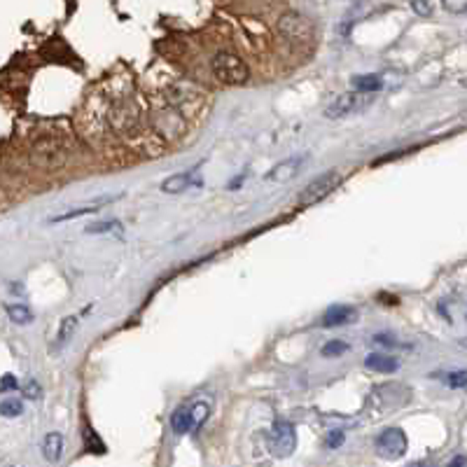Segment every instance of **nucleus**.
Wrapping results in <instances>:
<instances>
[{
	"label": "nucleus",
	"instance_id": "29",
	"mask_svg": "<svg viewBox=\"0 0 467 467\" xmlns=\"http://www.w3.org/2000/svg\"><path fill=\"white\" fill-rule=\"evenodd\" d=\"M449 467H467V456H456L449 463Z\"/></svg>",
	"mask_w": 467,
	"mask_h": 467
},
{
	"label": "nucleus",
	"instance_id": "16",
	"mask_svg": "<svg viewBox=\"0 0 467 467\" xmlns=\"http://www.w3.org/2000/svg\"><path fill=\"white\" fill-rule=\"evenodd\" d=\"M5 311H8L10 321L17 323V325H31L33 323V311H31L26 304H8L5 306Z\"/></svg>",
	"mask_w": 467,
	"mask_h": 467
},
{
	"label": "nucleus",
	"instance_id": "24",
	"mask_svg": "<svg viewBox=\"0 0 467 467\" xmlns=\"http://www.w3.org/2000/svg\"><path fill=\"white\" fill-rule=\"evenodd\" d=\"M119 222H101V225L87 227V234H103V232H117Z\"/></svg>",
	"mask_w": 467,
	"mask_h": 467
},
{
	"label": "nucleus",
	"instance_id": "22",
	"mask_svg": "<svg viewBox=\"0 0 467 467\" xmlns=\"http://www.w3.org/2000/svg\"><path fill=\"white\" fill-rule=\"evenodd\" d=\"M343 441H346L343 430H330L325 434V446H328V449H341Z\"/></svg>",
	"mask_w": 467,
	"mask_h": 467
},
{
	"label": "nucleus",
	"instance_id": "6",
	"mask_svg": "<svg viewBox=\"0 0 467 467\" xmlns=\"http://www.w3.org/2000/svg\"><path fill=\"white\" fill-rule=\"evenodd\" d=\"M407 434L402 427H386L379 437H376V451L386 460H398L407 453Z\"/></svg>",
	"mask_w": 467,
	"mask_h": 467
},
{
	"label": "nucleus",
	"instance_id": "17",
	"mask_svg": "<svg viewBox=\"0 0 467 467\" xmlns=\"http://www.w3.org/2000/svg\"><path fill=\"white\" fill-rule=\"evenodd\" d=\"M101 206H85V208H73V210H66V213H59L54 217H49V222H66V220H73V217H82V215H92V213H99Z\"/></svg>",
	"mask_w": 467,
	"mask_h": 467
},
{
	"label": "nucleus",
	"instance_id": "2",
	"mask_svg": "<svg viewBox=\"0 0 467 467\" xmlns=\"http://www.w3.org/2000/svg\"><path fill=\"white\" fill-rule=\"evenodd\" d=\"M341 182H343V176L339 173V171H325L323 176L313 178V180L302 189V194H299V199H297L299 206H313V203L323 201L325 196H330Z\"/></svg>",
	"mask_w": 467,
	"mask_h": 467
},
{
	"label": "nucleus",
	"instance_id": "27",
	"mask_svg": "<svg viewBox=\"0 0 467 467\" xmlns=\"http://www.w3.org/2000/svg\"><path fill=\"white\" fill-rule=\"evenodd\" d=\"M372 341L374 343H379V346H386V348H395V346H400V341L395 337H390V334H374L372 337Z\"/></svg>",
	"mask_w": 467,
	"mask_h": 467
},
{
	"label": "nucleus",
	"instance_id": "13",
	"mask_svg": "<svg viewBox=\"0 0 467 467\" xmlns=\"http://www.w3.org/2000/svg\"><path fill=\"white\" fill-rule=\"evenodd\" d=\"M350 82H353V87L360 94H372L374 96L376 92H381V89H383L381 75H372V73H369V75H355Z\"/></svg>",
	"mask_w": 467,
	"mask_h": 467
},
{
	"label": "nucleus",
	"instance_id": "10",
	"mask_svg": "<svg viewBox=\"0 0 467 467\" xmlns=\"http://www.w3.org/2000/svg\"><path fill=\"white\" fill-rule=\"evenodd\" d=\"M364 367L379 374H393L400 369V360H395L393 355H386V353H369L364 357Z\"/></svg>",
	"mask_w": 467,
	"mask_h": 467
},
{
	"label": "nucleus",
	"instance_id": "14",
	"mask_svg": "<svg viewBox=\"0 0 467 467\" xmlns=\"http://www.w3.org/2000/svg\"><path fill=\"white\" fill-rule=\"evenodd\" d=\"M171 427L178 432V434H185V432H192L194 430V418H192V407H180L178 411L171 416Z\"/></svg>",
	"mask_w": 467,
	"mask_h": 467
},
{
	"label": "nucleus",
	"instance_id": "4",
	"mask_svg": "<svg viewBox=\"0 0 467 467\" xmlns=\"http://www.w3.org/2000/svg\"><path fill=\"white\" fill-rule=\"evenodd\" d=\"M269 449L276 458H290L297 449V430L290 421H276L269 430Z\"/></svg>",
	"mask_w": 467,
	"mask_h": 467
},
{
	"label": "nucleus",
	"instance_id": "21",
	"mask_svg": "<svg viewBox=\"0 0 467 467\" xmlns=\"http://www.w3.org/2000/svg\"><path fill=\"white\" fill-rule=\"evenodd\" d=\"M449 388H467V369H458V372H449L444 376Z\"/></svg>",
	"mask_w": 467,
	"mask_h": 467
},
{
	"label": "nucleus",
	"instance_id": "12",
	"mask_svg": "<svg viewBox=\"0 0 467 467\" xmlns=\"http://www.w3.org/2000/svg\"><path fill=\"white\" fill-rule=\"evenodd\" d=\"M42 456L49 463H59L63 456V434L61 432H49L42 439Z\"/></svg>",
	"mask_w": 467,
	"mask_h": 467
},
{
	"label": "nucleus",
	"instance_id": "28",
	"mask_svg": "<svg viewBox=\"0 0 467 467\" xmlns=\"http://www.w3.org/2000/svg\"><path fill=\"white\" fill-rule=\"evenodd\" d=\"M17 386H19V383H17V379L12 374H5V379L0 381V390H15Z\"/></svg>",
	"mask_w": 467,
	"mask_h": 467
},
{
	"label": "nucleus",
	"instance_id": "23",
	"mask_svg": "<svg viewBox=\"0 0 467 467\" xmlns=\"http://www.w3.org/2000/svg\"><path fill=\"white\" fill-rule=\"evenodd\" d=\"M22 390H24V398H26V400H37V398H40V393H42L40 383L33 381V379H28L26 383H24Z\"/></svg>",
	"mask_w": 467,
	"mask_h": 467
},
{
	"label": "nucleus",
	"instance_id": "20",
	"mask_svg": "<svg viewBox=\"0 0 467 467\" xmlns=\"http://www.w3.org/2000/svg\"><path fill=\"white\" fill-rule=\"evenodd\" d=\"M208 411H210V407L206 405V402H196V405H192V418H194V430L206 423Z\"/></svg>",
	"mask_w": 467,
	"mask_h": 467
},
{
	"label": "nucleus",
	"instance_id": "11",
	"mask_svg": "<svg viewBox=\"0 0 467 467\" xmlns=\"http://www.w3.org/2000/svg\"><path fill=\"white\" fill-rule=\"evenodd\" d=\"M192 185H201V178L199 176H192V173H178V176H171L166 178L162 182V192L166 194H180V192L189 189Z\"/></svg>",
	"mask_w": 467,
	"mask_h": 467
},
{
	"label": "nucleus",
	"instance_id": "7",
	"mask_svg": "<svg viewBox=\"0 0 467 467\" xmlns=\"http://www.w3.org/2000/svg\"><path fill=\"white\" fill-rule=\"evenodd\" d=\"M278 31L290 40H306L311 37V24L306 22V17L297 15V12H285L278 19Z\"/></svg>",
	"mask_w": 467,
	"mask_h": 467
},
{
	"label": "nucleus",
	"instance_id": "19",
	"mask_svg": "<svg viewBox=\"0 0 467 467\" xmlns=\"http://www.w3.org/2000/svg\"><path fill=\"white\" fill-rule=\"evenodd\" d=\"M348 350V343L341 341V339H332V341H328L325 346L321 348V355L323 357H341L343 353Z\"/></svg>",
	"mask_w": 467,
	"mask_h": 467
},
{
	"label": "nucleus",
	"instance_id": "26",
	"mask_svg": "<svg viewBox=\"0 0 467 467\" xmlns=\"http://www.w3.org/2000/svg\"><path fill=\"white\" fill-rule=\"evenodd\" d=\"M411 10L416 12V15H421V17H430L434 12V5L432 3H423V0H416V3H411Z\"/></svg>",
	"mask_w": 467,
	"mask_h": 467
},
{
	"label": "nucleus",
	"instance_id": "8",
	"mask_svg": "<svg viewBox=\"0 0 467 467\" xmlns=\"http://www.w3.org/2000/svg\"><path fill=\"white\" fill-rule=\"evenodd\" d=\"M306 162V157H290L285 159V162H280L273 166L271 171L264 176V180L269 182H290L292 178L299 176V171H302V166Z\"/></svg>",
	"mask_w": 467,
	"mask_h": 467
},
{
	"label": "nucleus",
	"instance_id": "5",
	"mask_svg": "<svg viewBox=\"0 0 467 467\" xmlns=\"http://www.w3.org/2000/svg\"><path fill=\"white\" fill-rule=\"evenodd\" d=\"M31 162L40 169H59L66 162V150L56 138H40L31 147Z\"/></svg>",
	"mask_w": 467,
	"mask_h": 467
},
{
	"label": "nucleus",
	"instance_id": "25",
	"mask_svg": "<svg viewBox=\"0 0 467 467\" xmlns=\"http://www.w3.org/2000/svg\"><path fill=\"white\" fill-rule=\"evenodd\" d=\"M444 10L453 12V15H465V12H467V0H446Z\"/></svg>",
	"mask_w": 467,
	"mask_h": 467
},
{
	"label": "nucleus",
	"instance_id": "1",
	"mask_svg": "<svg viewBox=\"0 0 467 467\" xmlns=\"http://www.w3.org/2000/svg\"><path fill=\"white\" fill-rule=\"evenodd\" d=\"M210 68H213V75L222 85H246L248 78H251V70L243 63L241 56H236L232 52H217L213 59H210Z\"/></svg>",
	"mask_w": 467,
	"mask_h": 467
},
{
	"label": "nucleus",
	"instance_id": "18",
	"mask_svg": "<svg viewBox=\"0 0 467 467\" xmlns=\"http://www.w3.org/2000/svg\"><path fill=\"white\" fill-rule=\"evenodd\" d=\"M24 414V405L22 400L17 398H8L0 402V416H5V418H17V416Z\"/></svg>",
	"mask_w": 467,
	"mask_h": 467
},
{
	"label": "nucleus",
	"instance_id": "3",
	"mask_svg": "<svg viewBox=\"0 0 467 467\" xmlns=\"http://www.w3.org/2000/svg\"><path fill=\"white\" fill-rule=\"evenodd\" d=\"M374 103L372 94H360V92H346L341 94L332 105H328L325 110V117L328 119H341V117H350V114H357L362 110H367L369 105Z\"/></svg>",
	"mask_w": 467,
	"mask_h": 467
},
{
	"label": "nucleus",
	"instance_id": "15",
	"mask_svg": "<svg viewBox=\"0 0 467 467\" xmlns=\"http://www.w3.org/2000/svg\"><path fill=\"white\" fill-rule=\"evenodd\" d=\"M78 332V316H66L59 325V334H56V348H63Z\"/></svg>",
	"mask_w": 467,
	"mask_h": 467
},
{
	"label": "nucleus",
	"instance_id": "9",
	"mask_svg": "<svg viewBox=\"0 0 467 467\" xmlns=\"http://www.w3.org/2000/svg\"><path fill=\"white\" fill-rule=\"evenodd\" d=\"M357 318V309L348 304H337L330 306L323 316V328H341V325H350Z\"/></svg>",
	"mask_w": 467,
	"mask_h": 467
}]
</instances>
